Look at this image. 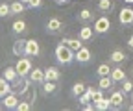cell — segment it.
I'll list each match as a JSON object with an SVG mask.
<instances>
[{
    "label": "cell",
    "instance_id": "6da1fadb",
    "mask_svg": "<svg viewBox=\"0 0 133 111\" xmlns=\"http://www.w3.org/2000/svg\"><path fill=\"white\" fill-rule=\"evenodd\" d=\"M56 59L61 63V65H70V63L76 59V52L74 50H70L66 44H59L57 48H56Z\"/></svg>",
    "mask_w": 133,
    "mask_h": 111
},
{
    "label": "cell",
    "instance_id": "7a4b0ae2",
    "mask_svg": "<svg viewBox=\"0 0 133 111\" xmlns=\"http://www.w3.org/2000/svg\"><path fill=\"white\" fill-rule=\"evenodd\" d=\"M15 69H17V72H19V76H28L30 72H31V59L28 57V56H22L19 61H17V65H15Z\"/></svg>",
    "mask_w": 133,
    "mask_h": 111
},
{
    "label": "cell",
    "instance_id": "3957f363",
    "mask_svg": "<svg viewBox=\"0 0 133 111\" xmlns=\"http://www.w3.org/2000/svg\"><path fill=\"white\" fill-rule=\"evenodd\" d=\"M92 28H94L96 34H105V31H109V28H111V21L105 17V15L104 17H98Z\"/></svg>",
    "mask_w": 133,
    "mask_h": 111
},
{
    "label": "cell",
    "instance_id": "277c9868",
    "mask_svg": "<svg viewBox=\"0 0 133 111\" xmlns=\"http://www.w3.org/2000/svg\"><path fill=\"white\" fill-rule=\"evenodd\" d=\"M39 52H41L39 43H37L35 39H28V41H26V50H24V56H28V57H35V56H39Z\"/></svg>",
    "mask_w": 133,
    "mask_h": 111
},
{
    "label": "cell",
    "instance_id": "5b68a950",
    "mask_svg": "<svg viewBox=\"0 0 133 111\" xmlns=\"http://www.w3.org/2000/svg\"><path fill=\"white\" fill-rule=\"evenodd\" d=\"M19 94H15L13 91L11 93H8L6 96H4V100H2V106L6 107V109H17V106H19Z\"/></svg>",
    "mask_w": 133,
    "mask_h": 111
},
{
    "label": "cell",
    "instance_id": "8992f818",
    "mask_svg": "<svg viewBox=\"0 0 133 111\" xmlns=\"http://www.w3.org/2000/svg\"><path fill=\"white\" fill-rule=\"evenodd\" d=\"M118 21H120L122 26L133 24V9H131V8H124V9H120V13H118Z\"/></svg>",
    "mask_w": 133,
    "mask_h": 111
},
{
    "label": "cell",
    "instance_id": "52a82bcc",
    "mask_svg": "<svg viewBox=\"0 0 133 111\" xmlns=\"http://www.w3.org/2000/svg\"><path fill=\"white\" fill-rule=\"evenodd\" d=\"M91 57H92V54H91V50L87 46H81L79 50H76V61L78 63H89Z\"/></svg>",
    "mask_w": 133,
    "mask_h": 111
},
{
    "label": "cell",
    "instance_id": "ba28073f",
    "mask_svg": "<svg viewBox=\"0 0 133 111\" xmlns=\"http://www.w3.org/2000/svg\"><path fill=\"white\" fill-rule=\"evenodd\" d=\"M61 43H63V44H66V46H69L70 50H74V52H76V50H79L81 46H83V41H81L79 37H65Z\"/></svg>",
    "mask_w": 133,
    "mask_h": 111
},
{
    "label": "cell",
    "instance_id": "9c48e42d",
    "mask_svg": "<svg viewBox=\"0 0 133 111\" xmlns=\"http://www.w3.org/2000/svg\"><path fill=\"white\" fill-rule=\"evenodd\" d=\"M111 80H113V83H118V82H124L126 80V70L122 69V67H115V69H111Z\"/></svg>",
    "mask_w": 133,
    "mask_h": 111
},
{
    "label": "cell",
    "instance_id": "30bf717a",
    "mask_svg": "<svg viewBox=\"0 0 133 111\" xmlns=\"http://www.w3.org/2000/svg\"><path fill=\"white\" fill-rule=\"evenodd\" d=\"M59 78H61V72H59L57 67H48V69H44V80H48V82H57Z\"/></svg>",
    "mask_w": 133,
    "mask_h": 111
},
{
    "label": "cell",
    "instance_id": "8fae6325",
    "mask_svg": "<svg viewBox=\"0 0 133 111\" xmlns=\"http://www.w3.org/2000/svg\"><path fill=\"white\" fill-rule=\"evenodd\" d=\"M92 35H94V28H91V26H81L78 31V37L81 41H91Z\"/></svg>",
    "mask_w": 133,
    "mask_h": 111
},
{
    "label": "cell",
    "instance_id": "7c38bea8",
    "mask_svg": "<svg viewBox=\"0 0 133 111\" xmlns=\"http://www.w3.org/2000/svg\"><path fill=\"white\" fill-rule=\"evenodd\" d=\"M28 76H30V80L33 83H43L44 82V70L43 69H31V72Z\"/></svg>",
    "mask_w": 133,
    "mask_h": 111
},
{
    "label": "cell",
    "instance_id": "4fadbf2b",
    "mask_svg": "<svg viewBox=\"0 0 133 111\" xmlns=\"http://www.w3.org/2000/svg\"><path fill=\"white\" fill-rule=\"evenodd\" d=\"M109 98H111V106L113 107H122V104H124V91H115Z\"/></svg>",
    "mask_w": 133,
    "mask_h": 111
},
{
    "label": "cell",
    "instance_id": "5bb4252c",
    "mask_svg": "<svg viewBox=\"0 0 133 111\" xmlns=\"http://www.w3.org/2000/svg\"><path fill=\"white\" fill-rule=\"evenodd\" d=\"M24 50H26V41L19 39V41L13 43V54H15L17 57H22V56H24Z\"/></svg>",
    "mask_w": 133,
    "mask_h": 111
},
{
    "label": "cell",
    "instance_id": "9a60e30c",
    "mask_svg": "<svg viewBox=\"0 0 133 111\" xmlns=\"http://www.w3.org/2000/svg\"><path fill=\"white\" fill-rule=\"evenodd\" d=\"M8 93H11V82H8L6 78H0V98H4Z\"/></svg>",
    "mask_w": 133,
    "mask_h": 111
},
{
    "label": "cell",
    "instance_id": "2e32d148",
    "mask_svg": "<svg viewBox=\"0 0 133 111\" xmlns=\"http://www.w3.org/2000/svg\"><path fill=\"white\" fill-rule=\"evenodd\" d=\"M61 26H63V22H61V19H57V17H52V19L48 21V24H46L48 31H59Z\"/></svg>",
    "mask_w": 133,
    "mask_h": 111
},
{
    "label": "cell",
    "instance_id": "e0dca14e",
    "mask_svg": "<svg viewBox=\"0 0 133 111\" xmlns=\"http://www.w3.org/2000/svg\"><path fill=\"white\" fill-rule=\"evenodd\" d=\"M126 59V54L122 50H113L111 52V63H116V65H120V63Z\"/></svg>",
    "mask_w": 133,
    "mask_h": 111
},
{
    "label": "cell",
    "instance_id": "ac0fdd59",
    "mask_svg": "<svg viewBox=\"0 0 133 111\" xmlns=\"http://www.w3.org/2000/svg\"><path fill=\"white\" fill-rule=\"evenodd\" d=\"M113 85V80H111V76H100V82H98V87L105 91V89H111Z\"/></svg>",
    "mask_w": 133,
    "mask_h": 111
},
{
    "label": "cell",
    "instance_id": "d6986e66",
    "mask_svg": "<svg viewBox=\"0 0 133 111\" xmlns=\"http://www.w3.org/2000/svg\"><path fill=\"white\" fill-rule=\"evenodd\" d=\"M9 6H11V15L24 13V8H26V4H24V2H21V0H17V2H13V4H9Z\"/></svg>",
    "mask_w": 133,
    "mask_h": 111
},
{
    "label": "cell",
    "instance_id": "ffe728a7",
    "mask_svg": "<svg viewBox=\"0 0 133 111\" xmlns=\"http://www.w3.org/2000/svg\"><path fill=\"white\" fill-rule=\"evenodd\" d=\"M2 76L6 78L8 82H13L15 78H19V72H17V69H15V67H8V69L4 70V74H2Z\"/></svg>",
    "mask_w": 133,
    "mask_h": 111
},
{
    "label": "cell",
    "instance_id": "44dd1931",
    "mask_svg": "<svg viewBox=\"0 0 133 111\" xmlns=\"http://www.w3.org/2000/svg\"><path fill=\"white\" fill-rule=\"evenodd\" d=\"M94 107L98 109V111H105V109H109L111 107V98H102V100H98L96 104H94Z\"/></svg>",
    "mask_w": 133,
    "mask_h": 111
},
{
    "label": "cell",
    "instance_id": "7402d4cb",
    "mask_svg": "<svg viewBox=\"0 0 133 111\" xmlns=\"http://www.w3.org/2000/svg\"><path fill=\"white\" fill-rule=\"evenodd\" d=\"M41 85H43V91H44L46 94H50V93H56V89H57L56 82H48V80H44Z\"/></svg>",
    "mask_w": 133,
    "mask_h": 111
},
{
    "label": "cell",
    "instance_id": "603a6c76",
    "mask_svg": "<svg viewBox=\"0 0 133 111\" xmlns=\"http://www.w3.org/2000/svg\"><path fill=\"white\" fill-rule=\"evenodd\" d=\"M96 72H98V76H109L111 74V65L109 63H102V65L96 69Z\"/></svg>",
    "mask_w": 133,
    "mask_h": 111
},
{
    "label": "cell",
    "instance_id": "cb8c5ba5",
    "mask_svg": "<svg viewBox=\"0 0 133 111\" xmlns=\"http://www.w3.org/2000/svg\"><path fill=\"white\" fill-rule=\"evenodd\" d=\"M78 19H79V21H83V22L92 21V11H91V9H81V11H79V15H78Z\"/></svg>",
    "mask_w": 133,
    "mask_h": 111
},
{
    "label": "cell",
    "instance_id": "d4e9b609",
    "mask_svg": "<svg viewBox=\"0 0 133 111\" xmlns=\"http://www.w3.org/2000/svg\"><path fill=\"white\" fill-rule=\"evenodd\" d=\"M85 85H83L81 82H78V83H74L72 85V96H79V94H83V93H85Z\"/></svg>",
    "mask_w": 133,
    "mask_h": 111
},
{
    "label": "cell",
    "instance_id": "484cf974",
    "mask_svg": "<svg viewBox=\"0 0 133 111\" xmlns=\"http://www.w3.org/2000/svg\"><path fill=\"white\" fill-rule=\"evenodd\" d=\"M11 28H13L15 34H24V30H26V22H24V21H15Z\"/></svg>",
    "mask_w": 133,
    "mask_h": 111
},
{
    "label": "cell",
    "instance_id": "4316f807",
    "mask_svg": "<svg viewBox=\"0 0 133 111\" xmlns=\"http://www.w3.org/2000/svg\"><path fill=\"white\" fill-rule=\"evenodd\" d=\"M98 9L100 11H109V9H113V2H111V0H100V2H98Z\"/></svg>",
    "mask_w": 133,
    "mask_h": 111
},
{
    "label": "cell",
    "instance_id": "83f0119b",
    "mask_svg": "<svg viewBox=\"0 0 133 111\" xmlns=\"http://www.w3.org/2000/svg\"><path fill=\"white\" fill-rule=\"evenodd\" d=\"M8 15H11V6L2 2L0 4V17H8Z\"/></svg>",
    "mask_w": 133,
    "mask_h": 111
},
{
    "label": "cell",
    "instance_id": "f1b7e54d",
    "mask_svg": "<svg viewBox=\"0 0 133 111\" xmlns=\"http://www.w3.org/2000/svg\"><path fill=\"white\" fill-rule=\"evenodd\" d=\"M30 109H31L30 100H22V102H19V106H17V111H30Z\"/></svg>",
    "mask_w": 133,
    "mask_h": 111
},
{
    "label": "cell",
    "instance_id": "f546056e",
    "mask_svg": "<svg viewBox=\"0 0 133 111\" xmlns=\"http://www.w3.org/2000/svg\"><path fill=\"white\" fill-rule=\"evenodd\" d=\"M122 91H124V94L131 93V91H133V83H131L129 80H124V82H122Z\"/></svg>",
    "mask_w": 133,
    "mask_h": 111
},
{
    "label": "cell",
    "instance_id": "4dcf8cb0",
    "mask_svg": "<svg viewBox=\"0 0 133 111\" xmlns=\"http://www.w3.org/2000/svg\"><path fill=\"white\" fill-rule=\"evenodd\" d=\"M102 98H104V93H102V89H98V91H94L92 100H91V102H92V104H96L98 100H102Z\"/></svg>",
    "mask_w": 133,
    "mask_h": 111
},
{
    "label": "cell",
    "instance_id": "1f68e13d",
    "mask_svg": "<svg viewBox=\"0 0 133 111\" xmlns=\"http://www.w3.org/2000/svg\"><path fill=\"white\" fill-rule=\"evenodd\" d=\"M78 98H79V104H87V102H91V94H89V93L85 91L83 94H79Z\"/></svg>",
    "mask_w": 133,
    "mask_h": 111
},
{
    "label": "cell",
    "instance_id": "d6a6232c",
    "mask_svg": "<svg viewBox=\"0 0 133 111\" xmlns=\"http://www.w3.org/2000/svg\"><path fill=\"white\" fill-rule=\"evenodd\" d=\"M41 4H43V0H30L28 6H30V8H39Z\"/></svg>",
    "mask_w": 133,
    "mask_h": 111
},
{
    "label": "cell",
    "instance_id": "836d02e7",
    "mask_svg": "<svg viewBox=\"0 0 133 111\" xmlns=\"http://www.w3.org/2000/svg\"><path fill=\"white\" fill-rule=\"evenodd\" d=\"M83 109H85V111H92V109H96V107H94V104H89V102H87V104H83Z\"/></svg>",
    "mask_w": 133,
    "mask_h": 111
},
{
    "label": "cell",
    "instance_id": "e575fe53",
    "mask_svg": "<svg viewBox=\"0 0 133 111\" xmlns=\"http://www.w3.org/2000/svg\"><path fill=\"white\" fill-rule=\"evenodd\" d=\"M128 46L133 50V35H129V39H128Z\"/></svg>",
    "mask_w": 133,
    "mask_h": 111
},
{
    "label": "cell",
    "instance_id": "d590c367",
    "mask_svg": "<svg viewBox=\"0 0 133 111\" xmlns=\"http://www.w3.org/2000/svg\"><path fill=\"white\" fill-rule=\"evenodd\" d=\"M69 0H56V4H59V6H63V4H66Z\"/></svg>",
    "mask_w": 133,
    "mask_h": 111
},
{
    "label": "cell",
    "instance_id": "8d00e7d4",
    "mask_svg": "<svg viewBox=\"0 0 133 111\" xmlns=\"http://www.w3.org/2000/svg\"><path fill=\"white\" fill-rule=\"evenodd\" d=\"M21 2H24V4L28 6V4H30V0H21Z\"/></svg>",
    "mask_w": 133,
    "mask_h": 111
},
{
    "label": "cell",
    "instance_id": "74e56055",
    "mask_svg": "<svg viewBox=\"0 0 133 111\" xmlns=\"http://www.w3.org/2000/svg\"><path fill=\"white\" fill-rule=\"evenodd\" d=\"M126 2H128V4H133V0H126Z\"/></svg>",
    "mask_w": 133,
    "mask_h": 111
},
{
    "label": "cell",
    "instance_id": "f35d334b",
    "mask_svg": "<svg viewBox=\"0 0 133 111\" xmlns=\"http://www.w3.org/2000/svg\"><path fill=\"white\" fill-rule=\"evenodd\" d=\"M131 102H133V91H131Z\"/></svg>",
    "mask_w": 133,
    "mask_h": 111
},
{
    "label": "cell",
    "instance_id": "ab89813d",
    "mask_svg": "<svg viewBox=\"0 0 133 111\" xmlns=\"http://www.w3.org/2000/svg\"><path fill=\"white\" fill-rule=\"evenodd\" d=\"M131 72H133V67H131Z\"/></svg>",
    "mask_w": 133,
    "mask_h": 111
}]
</instances>
